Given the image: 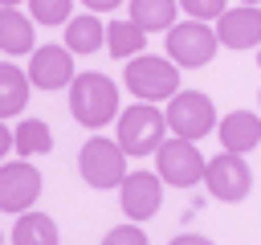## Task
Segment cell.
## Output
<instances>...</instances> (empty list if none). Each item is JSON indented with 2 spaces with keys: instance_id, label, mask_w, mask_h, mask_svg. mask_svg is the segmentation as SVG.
<instances>
[{
  "instance_id": "obj_27",
  "label": "cell",
  "mask_w": 261,
  "mask_h": 245,
  "mask_svg": "<svg viewBox=\"0 0 261 245\" xmlns=\"http://www.w3.org/2000/svg\"><path fill=\"white\" fill-rule=\"evenodd\" d=\"M257 65H261V49H257Z\"/></svg>"
},
{
  "instance_id": "obj_21",
  "label": "cell",
  "mask_w": 261,
  "mask_h": 245,
  "mask_svg": "<svg viewBox=\"0 0 261 245\" xmlns=\"http://www.w3.org/2000/svg\"><path fill=\"white\" fill-rule=\"evenodd\" d=\"M24 8L33 16V24H69L77 4H69V0H29Z\"/></svg>"
},
{
  "instance_id": "obj_18",
  "label": "cell",
  "mask_w": 261,
  "mask_h": 245,
  "mask_svg": "<svg viewBox=\"0 0 261 245\" xmlns=\"http://www.w3.org/2000/svg\"><path fill=\"white\" fill-rule=\"evenodd\" d=\"M57 241H61V233L49 212L33 208V212L16 216V225H12V245H57Z\"/></svg>"
},
{
  "instance_id": "obj_13",
  "label": "cell",
  "mask_w": 261,
  "mask_h": 245,
  "mask_svg": "<svg viewBox=\"0 0 261 245\" xmlns=\"http://www.w3.org/2000/svg\"><path fill=\"white\" fill-rule=\"evenodd\" d=\"M216 135H220V151H228V155H249V151L261 143V114H253V110H228V114L220 118Z\"/></svg>"
},
{
  "instance_id": "obj_1",
  "label": "cell",
  "mask_w": 261,
  "mask_h": 245,
  "mask_svg": "<svg viewBox=\"0 0 261 245\" xmlns=\"http://www.w3.org/2000/svg\"><path fill=\"white\" fill-rule=\"evenodd\" d=\"M69 114L86 131H102L106 122L122 118L118 114V86L106 74H77V82L69 86Z\"/></svg>"
},
{
  "instance_id": "obj_15",
  "label": "cell",
  "mask_w": 261,
  "mask_h": 245,
  "mask_svg": "<svg viewBox=\"0 0 261 245\" xmlns=\"http://www.w3.org/2000/svg\"><path fill=\"white\" fill-rule=\"evenodd\" d=\"M130 20L143 33H171L179 24V0H130Z\"/></svg>"
},
{
  "instance_id": "obj_25",
  "label": "cell",
  "mask_w": 261,
  "mask_h": 245,
  "mask_svg": "<svg viewBox=\"0 0 261 245\" xmlns=\"http://www.w3.org/2000/svg\"><path fill=\"white\" fill-rule=\"evenodd\" d=\"M82 8H86V12H94V16H98V12H110V8H122V4H118V0H86V4H82Z\"/></svg>"
},
{
  "instance_id": "obj_22",
  "label": "cell",
  "mask_w": 261,
  "mask_h": 245,
  "mask_svg": "<svg viewBox=\"0 0 261 245\" xmlns=\"http://www.w3.org/2000/svg\"><path fill=\"white\" fill-rule=\"evenodd\" d=\"M179 8L188 12V20H200V24L220 20V16L228 12V4H224V0H179Z\"/></svg>"
},
{
  "instance_id": "obj_9",
  "label": "cell",
  "mask_w": 261,
  "mask_h": 245,
  "mask_svg": "<svg viewBox=\"0 0 261 245\" xmlns=\"http://www.w3.org/2000/svg\"><path fill=\"white\" fill-rule=\"evenodd\" d=\"M37 196H41V172L29 159H4V167H0V208L12 212V216H24V212H33Z\"/></svg>"
},
{
  "instance_id": "obj_5",
  "label": "cell",
  "mask_w": 261,
  "mask_h": 245,
  "mask_svg": "<svg viewBox=\"0 0 261 245\" xmlns=\"http://www.w3.org/2000/svg\"><path fill=\"white\" fill-rule=\"evenodd\" d=\"M163 114H167V131L175 139H188V143H196V139H204L208 131L220 127L216 122V106H212V98L204 90H179L167 102Z\"/></svg>"
},
{
  "instance_id": "obj_19",
  "label": "cell",
  "mask_w": 261,
  "mask_h": 245,
  "mask_svg": "<svg viewBox=\"0 0 261 245\" xmlns=\"http://www.w3.org/2000/svg\"><path fill=\"white\" fill-rule=\"evenodd\" d=\"M143 45H147V33L126 16V20H110L106 24V49H110V57H126V61H135V57H143Z\"/></svg>"
},
{
  "instance_id": "obj_17",
  "label": "cell",
  "mask_w": 261,
  "mask_h": 245,
  "mask_svg": "<svg viewBox=\"0 0 261 245\" xmlns=\"http://www.w3.org/2000/svg\"><path fill=\"white\" fill-rule=\"evenodd\" d=\"M106 45V24L94 16V12H77L69 24H65V49L69 53H94Z\"/></svg>"
},
{
  "instance_id": "obj_26",
  "label": "cell",
  "mask_w": 261,
  "mask_h": 245,
  "mask_svg": "<svg viewBox=\"0 0 261 245\" xmlns=\"http://www.w3.org/2000/svg\"><path fill=\"white\" fill-rule=\"evenodd\" d=\"M167 245H212L208 237H200V233H179V237H171Z\"/></svg>"
},
{
  "instance_id": "obj_7",
  "label": "cell",
  "mask_w": 261,
  "mask_h": 245,
  "mask_svg": "<svg viewBox=\"0 0 261 245\" xmlns=\"http://www.w3.org/2000/svg\"><path fill=\"white\" fill-rule=\"evenodd\" d=\"M155 163H159V180L171 188H196V184H204V172H208V159L188 139H167L159 147Z\"/></svg>"
},
{
  "instance_id": "obj_20",
  "label": "cell",
  "mask_w": 261,
  "mask_h": 245,
  "mask_svg": "<svg viewBox=\"0 0 261 245\" xmlns=\"http://www.w3.org/2000/svg\"><path fill=\"white\" fill-rule=\"evenodd\" d=\"M16 151H20V159L53 151V131H49V122H45V118H20V127H16Z\"/></svg>"
},
{
  "instance_id": "obj_24",
  "label": "cell",
  "mask_w": 261,
  "mask_h": 245,
  "mask_svg": "<svg viewBox=\"0 0 261 245\" xmlns=\"http://www.w3.org/2000/svg\"><path fill=\"white\" fill-rule=\"evenodd\" d=\"M16 151V127H0V155Z\"/></svg>"
},
{
  "instance_id": "obj_4",
  "label": "cell",
  "mask_w": 261,
  "mask_h": 245,
  "mask_svg": "<svg viewBox=\"0 0 261 245\" xmlns=\"http://www.w3.org/2000/svg\"><path fill=\"white\" fill-rule=\"evenodd\" d=\"M126 151L118 147V139H86L82 151H77V172L90 188L98 192H110V188H122L126 184Z\"/></svg>"
},
{
  "instance_id": "obj_14",
  "label": "cell",
  "mask_w": 261,
  "mask_h": 245,
  "mask_svg": "<svg viewBox=\"0 0 261 245\" xmlns=\"http://www.w3.org/2000/svg\"><path fill=\"white\" fill-rule=\"evenodd\" d=\"M0 49L8 57H20V53H37V37H33V16H24L16 4H0Z\"/></svg>"
},
{
  "instance_id": "obj_28",
  "label": "cell",
  "mask_w": 261,
  "mask_h": 245,
  "mask_svg": "<svg viewBox=\"0 0 261 245\" xmlns=\"http://www.w3.org/2000/svg\"><path fill=\"white\" fill-rule=\"evenodd\" d=\"M257 106H261V94H257ZM257 114H261V110H257Z\"/></svg>"
},
{
  "instance_id": "obj_2",
  "label": "cell",
  "mask_w": 261,
  "mask_h": 245,
  "mask_svg": "<svg viewBox=\"0 0 261 245\" xmlns=\"http://www.w3.org/2000/svg\"><path fill=\"white\" fill-rule=\"evenodd\" d=\"M122 82L126 90L139 98V102H171L179 94V65L167 61V57H155V53H143L135 61H126L122 69Z\"/></svg>"
},
{
  "instance_id": "obj_6",
  "label": "cell",
  "mask_w": 261,
  "mask_h": 245,
  "mask_svg": "<svg viewBox=\"0 0 261 245\" xmlns=\"http://www.w3.org/2000/svg\"><path fill=\"white\" fill-rule=\"evenodd\" d=\"M167 61H175L179 69H200L216 57V29L200 24V20H179L171 33H167Z\"/></svg>"
},
{
  "instance_id": "obj_3",
  "label": "cell",
  "mask_w": 261,
  "mask_h": 245,
  "mask_svg": "<svg viewBox=\"0 0 261 245\" xmlns=\"http://www.w3.org/2000/svg\"><path fill=\"white\" fill-rule=\"evenodd\" d=\"M118 147L126 151V155H135V159H143V155H159V147L167 143V114L159 110V106H147V102H135V106H126L122 110V118H118Z\"/></svg>"
},
{
  "instance_id": "obj_16",
  "label": "cell",
  "mask_w": 261,
  "mask_h": 245,
  "mask_svg": "<svg viewBox=\"0 0 261 245\" xmlns=\"http://www.w3.org/2000/svg\"><path fill=\"white\" fill-rule=\"evenodd\" d=\"M29 94H33V82H29V74H24L16 61H4V65H0V114H4V118H16V114H24V106H29Z\"/></svg>"
},
{
  "instance_id": "obj_11",
  "label": "cell",
  "mask_w": 261,
  "mask_h": 245,
  "mask_svg": "<svg viewBox=\"0 0 261 245\" xmlns=\"http://www.w3.org/2000/svg\"><path fill=\"white\" fill-rule=\"evenodd\" d=\"M118 204L130 216V225L151 220L159 212V204H163V180H159V172H130L126 184L118 188Z\"/></svg>"
},
{
  "instance_id": "obj_23",
  "label": "cell",
  "mask_w": 261,
  "mask_h": 245,
  "mask_svg": "<svg viewBox=\"0 0 261 245\" xmlns=\"http://www.w3.org/2000/svg\"><path fill=\"white\" fill-rule=\"evenodd\" d=\"M102 245H147V233H143L139 225H114V229L102 237Z\"/></svg>"
},
{
  "instance_id": "obj_10",
  "label": "cell",
  "mask_w": 261,
  "mask_h": 245,
  "mask_svg": "<svg viewBox=\"0 0 261 245\" xmlns=\"http://www.w3.org/2000/svg\"><path fill=\"white\" fill-rule=\"evenodd\" d=\"M24 74H29V82H33L37 90H65V86L77 82L73 53H69L65 45H41V49L29 57Z\"/></svg>"
},
{
  "instance_id": "obj_12",
  "label": "cell",
  "mask_w": 261,
  "mask_h": 245,
  "mask_svg": "<svg viewBox=\"0 0 261 245\" xmlns=\"http://www.w3.org/2000/svg\"><path fill=\"white\" fill-rule=\"evenodd\" d=\"M216 41L224 49H253V45H261V8L257 4H232L216 20Z\"/></svg>"
},
{
  "instance_id": "obj_8",
  "label": "cell",
  "mask_w": 261,
  "mask_h": 245,
  "mask_svg": "<svg viewBox=\"0 0 261 245\" xmlns=\"http://www.w3.org/2000/svg\"><path fill=\"white\" fill-rule=\"evenodd\" d=\"M204 188L220 204H241L249 196V188H253V172H249L245 155H228V151L212 155L208 172H204Z\"/></svg>"
}]
</instances>
